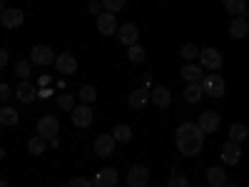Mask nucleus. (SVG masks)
Here are the masks:
<instances>
[{"label":"nucleus","instance_id":"f257e3e1","mask_svg":"<svg viewBox=\"0 0 249 187\" xmlns=\"http://www.w3.org/2000/svg\"><path fill=\"white\" fill-rule=\"evenodd\" d=\"M175 148L184 157H197L204 145V132L197 128V122H182L175 132Z\"/></svg>","mask_w":249,"mask_h":187},{"label":"nucleus","instance_id":"f03ea898","mask_svg":"<svg viewBox=\"0 0 249 187\" xmlns=\"http://www.w3.org/2000/svg\"><path fill=\"white\" fill-rule=\"evenodd\" d=\"M202 93L204 95H210V97H222L224 95V90H227V82H224V77L222 75H204L202 77Z\"/></svg>","mask_w":249,"mask_h":187},{"label":"nucleus","instance_id":"7ed1b4c3","mask_svg":"<svg viewBox=\"0 0 249 187\" xmlns=\"http://www.w3.org/2000/svg\"><path fill=\"white\" fill-rule=\"evenodd\" d=\"M199 62H202V68H207V70H212V73H217L219 68H222V53L219 50H214V48H204V50H199Z\"/></svg>","mask_w":249,"mask_h":187},{"label":"nucleus","instance_id":"20e7f679","mask_svg":"<svg viewBox=\"0 0 249 187\" xmlns=\"http://www.w3.org/2000/svg\"><path fill=\"white\" fill-rule=\"evenodd\" d=\"M60 132V120L55 115H45L37 120V135L45 137V140H53L55 135Z\"/></svg>","mask_w":249,"mask_h":187},{"label":"nucleus","instance_id":"39448f33","mask_svg":"<svg viewBox=\"0 0 249 187\" xmlns=\"http://www.w3.org/2000/svg\"><path fill=\"white\" fill-rule=\"evenodd\" d=\"M219 122H222V117H219L214 110H207V112H202V115H199L197 128H199L204 135H212V132H217V130H219Z\"/></svg>","mask_w":249,"mask_h":187},{"label":"nucleus","instance_id":"423d86ee","mask_svg":"<svg viewBox=\"0 0 249 187\" xmlns=\"http://www.w3.org/2000/svg\"><path fill=\"white\" fill-rule=\"evenodd\" d=\"M150 172L144 165H132L130 172H127V187H147Z\"/></svg>","mask_w":249,"mask_h":187},{"label":"nucleus","instance_id":"0eeeda50","mask_svg":"<svg viewBox=\"0 0 249 187\" xmlns=\"http://www.w3.org/2000/svg\"><path fill=\"white\" fill-rule=\"evenodd\" d=\"M53 62H55V68H57L60 75H75V73H77V60H75V55H70V53L57 55Z\"/></svg>","mask_w":249,"mask_h":187},{"label":"nucleus","instance_id":"6e6552de","mask_svg":"<svg viewBox=\"0 0 249 187\" xmlns=\"http://www.w3.org/2000/svg\"><path fill=\"white\" fill-rule=\"evenodd\" d=\"M117 15L115 13H102V15H97V30L102 33V35H115L117 33Z\"/></svg>","mask_w":249,"mask_h":187},{"label":"nucleus","instance_id":"1a4fd4ad","mask_svg":"<svg viewBox=\"0 0 249 187\" xmlns=\"http://www.w3.org/2000/svg\"><path fill=\"white\" fill-rule=\"evenodd\" d=\"M117 37H120V43L122 45H137V37H140V30H137V25L135 23H124V25H120L117 28Z\"/></svg>","mask_w":249,"mask_h":187},{"label":"nucleus","instance_id":"9d476101","mask_svg":"<svg viewBox=\"0 0 249 187\" xmlns=\"http://www.w3.org/2000/svg\"><path fill=\"white\" fill-rule=\"evenodd\" d=\"M92 110H90V105H77V108H72V125L75 128H90L92 125Z\"/></svg>","mask_w":249,"mask_h":187},{"label":"nucleus","instance_id":"9b49d317","mask_svg":"<svg viewBox=\"0 0 249 187\" xmlns=\"http://www.w3.org/2000/svg\"><path fill=\"white\" fill-rule=\"evenodd\" d=\"M115 140H112V135H97L95 137V155L97 157H110L112 152H115Z\"/></svg>","mask_w":249,"mask_h":187},{"label":"nucleus","instance_id":"f8f14e48","mask_svg":"<svg viewBox=\"0 0 249 187\" xmlns=\"http://www.w3.org/2000/svg\"><path fill=\"white\" fill-rule=\"evenodd\" d=\"M53 60H55V53L48 45H35L30 50V62H35V65H50Z\"/></svg>","mask_w":249,"mask_h":187},{"label":"nucleus","instance_id":"ddd939ff","mask_svg":"<svg viewBox=\"0 0 249 187\" xmlns=\"http://www.w3.org/2000/svg\"><path fill=\"white\" fill-rule=\"evenodd\" d=\"M115 185H117V170L115 168H102L95 175V182H92V187H115Z\"/></svg>","mask_w":249,"mask_h":187},{"label":"nucleus","instance_id":"4468645a","mask_svg":"<svg viewBox=\"0 0 249 187\" xmlns=\"http://www.w3.org/2000/svg\"><path fill=\"white\" fill-rule=\"evenodd\" d=\"M23 20H25V15H23V10H18V8H10V10H5L3 15H0V23H3L8 30L20 28V25H23Z\"/></svg>","mask_w":249,"mask_h":187},{"label":"nucleus","instance_id":"2eb2a0df","mask_svg":"<svg viewBox=\"0 0 249 187\" xmlns=\"http://www.w3.org/2000/svg\"><path fill=\"white\" fill-rule=\"evenodd\" d=\"M35 95H37V88L33 85V82H28V80H23V82L15 88V97H18L20 102H25V105L35 100Z\"/></svg>","mask_w":249,"mask_h":187},{"label":"nucleus","instance_id":"dca6fc26","mask_svg":"<svg viewBox=\"0 0 249 187\" xmlns=\"http://www.w3.org/2000/svg\"><path fill=\"white\" fill-rule=\"evenodd\" d=\"M150 102H155L157 108H170L172 95H170V90L164 85H157L155 90H150Z\"/></svg>","mask_w":249,"mask_h":187},{"label":"nucleus","instance_id":"f3484780","mask_svg":"<svg viewBox=\"0 0 249 187\" xmlns=\"http://www.w3.org/2000/svg\"><path fill=\"white\" fill-rule=\"evenodd\" d=\"M130 108L132 110H142V108H147L150 105V90H144V88H137L132 95H130Z\"/></svg>","mask_w":249,"mask_h":187},{"label":"nucleus","instance_id":"a211bd4d","mask_svg":"<svg viewBox=\"0 0 249 187\" xmlns=\"http://www.w3.org/2000/svg\"><path fill=\"white\" fill-rule=\"evenodd\" d=\"M222 160L227 165H237L242 160V150H239V145L237 142H227L224 148H222Z\"/></svg>","mask_w":249,"mask_h":187},{"label":"nucleus","instance_id":"6ab92c4d","mask_svg":"<svg viewBox=\"0 0 249 187\" xmlns=\"http://www.w3.org/2000/svg\"><path fill=\"white\" fill-rule=\"evenodd\" d=\"M247 30H249V23H247L244 15L232 18V23H230V35H232L234 40H242V37L247 35Z\"/></svg>","mask_w":249,"mask_h":187},{"label":"nucleus","instance_id":"aec40b11","mask_svg":"<svg viewBox=\"0 0 249 187\" xmlns=\"http://www.w3.org/2000/svg\"><path fill=\"white\" fill-rule=\"evenodd\" d=\"M182 77L192 85V82H202L204 73H202V68H199V65H192V62H187V65L182 68Z\"/></svg>","mask_w":249,"mask_h":187},{"label":"nucleus","instance_id":"412c9836","mask_svg":"<svg viewBox=\"0 0 249 187\" xmlns=\"http://www.w3.org/2000/svg\"><path fill=\"white\" fill-rule=\"evenodd\" d=\"M207 182H210L212 187H224L227 172H224L222 168H210V170H207Z\"/></svg>","mask_w":249,"mask_h":187},{"label":"nucleus","instance_id":"4be33fe9","mask_svg":"<svg viewBox=\"0 0 249 187\" xmlns=\"http://www.w3.org/2000/svg\"><path fill=\"white\" fill-rule=\"evenodd\" d=\"M224 10L232 18H239L247 13V0H224Z\"/></svg>","mask_w":249,"mask_h":187},{"label":"nucleus","instance_id":"5701e85b","mask_svg":"<svg viewBox=\"0 0 249 187\" xmlns=\"http://www.w3.org/2000/svg\"><path fill=\"white\" fill-rule=\"evenodd\" d=\"M112 140L115 142H130L132 140V128H130V125H115Z\"/></svg>","mask_w":249,"mask_h":187},{"label":"nucleus","instance_id":"b1692460","mask_svg":"<svg viewBox=\"0 0 249 187\" xmlns=\"http://www.w3.org/2000/svg\"><path fill=\"white\" fill-rule=\"evenodd\" d=\"M45 148H48V142H45V137H40V135H35V137L28 142V152H30V155H43Z\"/></svg>","mask_w":249,"mask_h":187},{"label":"nucleus","instance_id":"393cba45","mask_svg":"<svg viewBox=\"0 0 249 187\" xmlns=\"http://www.w3.org/2000/svg\"><path fill=\"white\" fill-rule=\"evenodd\" d=\"M202 85L199 82H192V85H187V90H184V100L187 102H199L202 100Z\"/></svg>","mask_w":249,"mask_h":187},{"label":"nucleus","instance_id":"a878e982","mask_svg":"<svg viewBox=\"0 0 249 187\" xmlns=\"http://www.w3.org/2000/svg\"><path fill=\"white\" fill-rule=\"evenodd\" d=\"M18 120H20V115L13 110V108H0V122H3V125H8V128H10V125H18Z\"/></svg>","mask_w":249,"mask_h":187},{"label":"nucleus","instance_id":"bb28decb","mask_svg":"<svg viewBox=\"0 0 249 187\" xmlns=\"http://www.w3.org/2000/svg\"><path fill=\"white\" fill-rule=\"evenodd\" d=\"M247 140V128H244V125L242 122H237V125H232V128H230V142H244Z\"/></svg>","mask_w":249,"mask_h":187},{"label":"nucleus","instance_id":"cd10ccee","mask_svg":"<svg viewBox=\"0 0 249 187\" xmlns=\"http://www.w3.org/2000/svg\"><path fill=\"white\" fill-rule=\"evenodd\" d=\"M95 97H97V90H95V85H82L80 88V100L85 102V105H90V102H95Z\"/></svg>","mask_w":249,"mask_h":187},{"label":"nucleus","instance_id":"c85d7f7f","mask_svg":"<svg viewBox=\"0 0 249 187\" xmlns=\"http://www.w3.org/2000/svg\"><path fill=\"white\" fill-rule=\"evenodd\" d=\"M167 187H190V180H187L184 175L172 172V175L167 177Z\"/></svg>","mask_w":249,"mask_h":187},{"label":"nucleus","instance_id":"c756f323","mask_svg":"<svg viewBox=\"0 0 249 187\" xmlns=\"http://www.w3.org/2000/svg\"><path fill=\"white\" fill-rule=\"evenodd\" d=\"M197 55H199V50L195 45H182V50H179V57H184L187 62H192Z\"/></svg>","mask_w":249,"mask_h":187},{"label":"nucleus","instance_id":"7c9ffc66","mask_svg":"<svg viewBox=\"0 0 249 187\" xmlns=\"http://www.w3.org/2000/svg\"><path fill=\"white\" fill-rule=\"evenodd\" d=\"M57 108L60 110H72L75 108V97L72 95H60L57 97Z\"/></svg>","mask_w":249,"mask_h":187},{"label":"nucleus","instance_id":"2f4dec72","mask_svg":"<svg viewBox=\"0 0 249 187\" xmlns=\"http://www.w3.org/2000/svg\"><path fill=\"white\" fill-rule=\"evenodd\" d=\"M127 57H130L132 62H142V60H144V50H142L140 45H130V50H127Z\"/></svg>","mask_w":249,"mask_h":187},{"label":"nucleus","instance_id":"473e14b6","mask_svg":"<svg viewBox=\"0 0 249 187\" xmlns=\"http://www.w3.org/2000/svg\"><path fill=\"white\" fill-rule=\"evenodd\" d=\"M102 5L107 8V13H117L124 8V0H102Z\"/></svg>","mask_w":249,"mask_h":187},{"label":"nucleus","instance_id":"72a5a7b5","mask_svg":"<svg viewBox=\"0 0 249 187\" xmlns=\"http://www.w3.org/2000/svg\"><path fill=\"white\" fill-rule=\"evenodd\" d=\"M15 73H18V77L28 80V77H30V62H18V65H15Z\"/></svg>","mask_w":249,"mask_h":187},{"label":"nucleus","instance_id":"f704fd0d","mask_svg":"<svg viewBox=\"0 0 249 187\" xmlns=\"http://www.w3.org/2000/svg\"><path fill=\"white\" fill-rule=\"evenodd\" d=\"M68 187H92V182H90L88 177H72V180L68 182Z\"/></svg>","mask_w":249,"mask_h":187},{"label":"nucleus","instance_id":"c9c22d12","mask_svg":"<svg viewBox=\"0 0 249 187\" xmlns=\"http://www.w3.org/2000/svg\"><path fill=\"white\" fill-rule=\"evenodd\" d=\"M8 97H10V85L3 82V85H0V100H8Z\"/></svg>","mask_w":249,"mask_h":187},{"label":"nucleus","instance_id":"e433bc0d","mask_svg":"<svg viewBox=\"0 0 249 187\" xmlns=\"http://www.w3.org/2000/svg\"><path fill=\"white\" fill-rule=\"evenodd\" d=\"M8 57H10V55H8V50L0 48V68H5V65H8Z\"/></svg>","mask_w":249,"mask_h":187},{"label":"nucleus","instance_id":"4c0bfd02","mask_svg":"<svg viewBox=\"0 0 249 187\" xmlns=\"http://www.w3.org/2000/svg\"><path fill=\"white\" fill-rule=\"evenodd\" d=\"M88 8H90V13H100V8H102V3H97V0H95V3H90Z\"/></svg>","mask_w":249,"mask_h":187},{"label":"nucleus","instance_id":"58836bf2","mask_svg":"<svg viewBox=\"0 0 249 187\" xmlns=\"http://www.w3.org/2000/svg\"><path fill=\"white\" fill-rule=\"evenodd\" d=\"M224 187H242L239 182H224Z\"/></svg>","mask_w":249,"mask_h":187},{"label":"nucleus","instance_id":"ea45409f","mask_svg":"<svg viewBox=\"0 0 249 187\" xmlns=\"http://www.w3.org/2000/svg\"><path fill=\"white\" fill-rule=\"evenodd\" d=\"M0 187H8V182H5V180H0Z\"/></svg>","mask_w":249,"mask_h":187}]
</instances>
